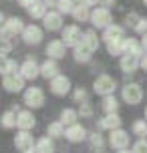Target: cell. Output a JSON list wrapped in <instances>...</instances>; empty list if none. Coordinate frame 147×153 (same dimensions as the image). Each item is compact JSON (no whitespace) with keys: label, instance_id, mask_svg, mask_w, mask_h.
I'll return each mask as SVG.
<instances>
[{"label":"cell","instance_id":"obj_24","mask_svg":"<svg viewBox=\"0 0 147 153\" xmlns=\"http://www.w3.org/2000/svg\"><path fill=\"white\" fill-rule=\"evenodd\" d=\"M34 151L36 153H54L56 151V147H54V139L50 135H45V137L36 139V143H34Z\"/></svg>","mask_w":147,"mask_h":153},{"label":"cell","instance_id":"obj_3","mask_svg":"<svg viewBox=\"0 0 147 153\" xmlns=\"http://www.w3.org/2000/svg\"><path fill=\"white\" fill-rule=\"evenodd\" d=\"M121 99L127 105H139L143 101V87L139 83H127L121 87Z\"/></svg>","mask_w":147,"mask_h":153},{"label":"cell","instance_id":"obj_9","mask_svg":"<svg viewBox=\"0 0 147 153\" xmlns=\"http://www.w3.org/2000/svg\"><path fill=\"white\" fill-rule=\"evenodd\" d=\"M62 34V42L67 45V48H75L77 45H81L83 42V34H85V30H81V26L79 24H69V26H65L61 30Z\"/></svg>","mask_w":147,"mask_h":153},{"label":"cell","instance_id":"obj_19","mask_svg":"<svg viewBox=\"0 0 147 153\" xmlns=\"http://www.w3.org/2000/svg\"><path fill=\"white\" fill-rule=\"evenodd\" d=\"M56 75H61L59 61H54V59H48V56H47V61L40 62V76L47 79V81H50V79H54Z\"/></svg>","mask_w":147,"mask_h":153},{"label":"cell","instance_id":"obj_51","mask_svg":"<svg viewBox=\"0 0 147 153\" xmlns=\"http://www.w3.org/2000/svg\"><path fill=\"white\" fill-rule=\"evenodd\" d=\"M24 153H36V151H34V149H30V151H24Z\"/></svg>","mask_w":147,"mask_h":153},{"label":"cell","instance_id":"obj_12","mask_svg":"<svg viewBox=\"0 0 147 153\" xmlns=\"http://www.w3.org/2000/svg\"><path fill=\"white\" fill-rule=\"evenodd\" d=\"M20 75L26 79V81H34L40 76V62L34 59V56H26L22 62H20Z\"/></svg>","mask_w":147,"mask_h":153},{"label":"cell","instance_id":"obj_7","mask_svg":"<svg viewBox=\"0 0 147 153\" xmlns=\"http://www.w3.org/2000/svg\"><path fill=\"white\" fill-rule=\"evenodd\" d=\"M131 143V135H129V131L125 129H113L109 131V137H107V145L111 149H117V151H121V149H127Z\"/></svg>","mask_w":147,"mask_h":153},{"label":"cell","instance_id":"obj_48","mask_svg":"<svg viewBox=\"0 0 147 153\" xmlns=\"http://www.w3.org/2000/svg\"><path fill=\"white\" fill-rule=\"evenodd\" d=\"M4 20H6V16H4V14H2V12H0V26L4 24Z\"/></svg>","mask_w":147,"mask_h":153},{"label":"cell","instance_id":"obj_49","mask_svg":"<svg viewBox=\"0 0 147 153\" xmlns=\"http://www.w3.org/2000/svg\"><path fill=\"white\" fill-rule=\"evenodd\" d=\"M2 62H4V59H0V73H2Z\"/></svg>","mask_w":147,"mask_h":153},{"label":"cell","instance_id":"obj_31","mask_svg":"<svg viewBox=\"0 0 147 153\" xmlns=\"http://www.w3.org/2000/svg\"><path fill=\"white\" fill-rule=\"evenodd\" d=\"M131 133L139 139H147V119H137L131 125Z\"/></svg>","mask_w":147,"mask_h":153},{"label":"cell","instance_id":"obj_41","mask_svg":"<svg viewBox=\"0 0 147 153\" xmlns=\"http://www.w3.org/2000/svg\"><path fill=\"white\" fill-rule=\"evenodd\" d=\"M139 14H135V12H129V14L125 16V26H131V28H135V24L139 22Z\"/></svg>","mask_w":147,"mask_h":153},{"label":"cell","instance_id":"obj_43","mask_svg":"<svg viewBox=\"0 0 147 153\" xmlns=\"http://www.w3.org/2000/svg\"><path fill=\"white\" fill-rule=\"evenodd\" d=\"M16 2H18V6H22L24 10H26V8L30 6V4H32V2H34V0H16Z\"/></svg>","mask_w":147,"mask_h":153},{"label":"cell","instance_id":"obj_33","mask_svg":"<svg viewBox=\"0 0 147 153\" xmlns=\"http://www.w3.org/2000/svg\"><path fill=\"white\" fill-rule=\"evenodd\" d=\"M75 6H77V2H75V0H59L56 10H59L62 16H69V14H73Z\"/></svg>","mask_w":147,"mask_h":153},{"label":"cell","instance_id":"obj_52","mask_svg":"<svg viewBox=\"0 0 147 153\" xmlns=\"http://www.w3.org/2000/svg\"><path fill=\"white\" fill-rule=\"evenodd\" d=\"M145 119H147V107H145Z\"/></svg>","mask_w":147,"mask_h":153},{"label":"cell","instance_id":"obj_8","mask_svg":"<svg viewBox=\"0 0 147 153\" xmlns=\"http://www.w3.org/2000/svg\"><path fill=\"white\" fill-rule=\"evenodd\" d=\"M2 89L6 93H22L26 89V79L20 73H12V75H2Z\"/></svg>","mask_w":147,"mask_h":153},{"label":"cell","instance_id":"obj_13","mask_svg":"<svg viewBox=\"0 0 147 153\" xmlns=\"http://www.w3.org/2000/svg\"><path fill=\"white\" fill-rule=\"evenodd\" d=\"M125 38V26L121 24H109L101 34V40L105 45H113V42H123Z\"/></svg>","mask_w":147,"mask_h":153},{"label":"cell","instance_id":"obj_17","mask_svg":"<svg viewBox=\"0 0 147 153\" xmlns=\"http://www.w3.org/2000/svg\"><path fill=\"white\" fill-rule=\"evenodd\" d=\"M34 137L30 135V131H22V129H18V133L14 135V147L18 149L20 153L24 151H30V149H34Z\"/></svg>","mask_w":147,"mask_h":153},{"label":"cell","instance_id":"obj_45","mask_svg":"<svg viewBox=\"0 0 147 153\" xmlns=\"http://www.w3.org/2000/svg\"><path fill=\"white\" fill-rule=\"evenodd\" d=\"M141 69H143V71H147V51H145V54L141 56Z\"/></svg>","mask_w":147,"mask_h":153},{"label":"cell","instance_id":"obj_23","mask_svg":"<svg viewBox=\"0 0 147 153\" xmlns=\"http://www.w3.org/2000/svg\"><path fill=\"white\" fill-rule=\"evenodd\" d=\"M48 6L45 4V0H34L30 6L26 8V12H28V16H30L32 20H42V16L47 14Z\"/></svg>","mask_w":147,"mask_h":153},{"label":"cell","instance_id":"obj_5","mask_svg":"<svg viewBox=\"0 0 147 153\" xmlns=\"http://www.w3.org/2000/svg\"><path fill=\"white\" fill-rule=\"evenodd\" d=\"M24 26H26V24L22 22V18H18V16H8L6 20H4V24L0 26V36H4V38H16V36H20V34H22Z\"/></svg>","mask_w":147,"mask_h":153},{"label":"cell","instance_id":"obj_34","mask_svg":"<svg viewBox=\"0 0 147 153\" xmlns=\"http://www.w3.org/2000/svg\"><path fill=\"white\" fill-rule=\"evenodd\" d=\"M20 71V65L14 61V59H4V62H2V73L0 75H12V73H18Z\"/></svg>","mask_w":147,"mask_h":153},{"label":"cell","instance_id":"obj_39","mask_svg":"<svg viewBox=\"0 0 147 153\" xmlns=\"http://www.w3.org/2000/svg\"><path fill=\"white\" fill-rule=\"evenodd\" d=\"M133 153H147V139H137L131 145Z\"/></svg>","mask_w":147,"mask_h":153},{"label":"cell","instance_id":"obj_2","mask_svg":"<svg viewBox=\"0 0 147 153\" xmlns=\"http://www.w3.org/2000/svg\"><path fill=\"white\" fill-rule=\"evenodd\" d=\"M91 24L93 28H99V30H105L109 24H113V14H111V8L107 6H95L91 10Z\"/></svg>","mask_w":147,"mask_h":153},{"label":"cell","instance_id":"obj_4","mask_svg":"<svg viewBox=\"0 0 147 153\" xmlns=\"http://www.w3.org/2000/svg\"><path fill=\"white\" fill-rule=\"evenodd\" d=\"M117 81L111 75H99L93 81V91L99 97H107V95H115Z\"/></svg>","mask_w":147,"mask_h":153},{"label":"cell","instance_id":"obj_32","mask_svg":"<svg viewBox=\"0 0 147 153\" xmlns=\"http://www.w3.org/2000/svg\"><path fill=\"white\" fill-rule=\"evenodd\" d=\"M89 145L93 147V149H103V147H105V143H107V141H105V137H103V135H101L99 131H95V133H89Z\"/></svg>","mask_w":147,"mask_h":153},{"label":"cell","instance_id":"obj_53","mask_svg":"<svg viewBox=\"0 0 147 153\" xmlns=\"http://www.w3.org/2000/svg\"><path fill=\"white\" fill-rule=\"evenodd\" d=\"M143 4H145V6H147V0H143Z\"/></svg>","mask_w":147,"mask_h":153},{"label":"cell","instance_id":"obj_21","mask_svg":"<svg viewBox=\"0 0 147 153\" xmlns=\"http://www.w3.org/2000/svg\"><path fill=\"white\" fill-rule=\"evenodd\" d=\"M123 54H137V56H143L145 54V46H143V42L141 40H137V38H123Z\"/></svg>","mask_w":147,"mask_h":153},{"label":"cell","instance_id":"obj_44","mask_svg":"<svg viewBox=\"0 0 147 153\" xmlns=\"http://www.w3.org/2000/svg\"><path fill=\"white\" fill-rule=\"evenodd\" d=\"M115 2H117V0H99V4H101V6H113V4H115Z\"/></svg>","mask_w":147,"mask_h":153},{"label":"cell","instance_id":"obj_10","mask_svg":"<svg viewBox=\"0 0 147 153\" xmlns=\"http://www.w3.org/2000/svg\"><path fill=\"white\" fill-rule=\"evenodd\" d=\"M73 89V85H71V79L67 75H56L54 79L48 81V91L53 93L54 97H67Z\"/></svg>","mask_w":147,"mask_h":153},{"label":"cell","instance_id":"obj_38","mask_svg":"<svg viewBox=\"0 0 147 153\" xmlns=\"http://www.w3.org/2000/svg\"><path fill=\"white\" fill-rule=\"evenodd\" d=\"M107 53L111 56H121L123 54V42H113V45H107Z\"/></svg>","mask_w":147,"mask_h":153},{"label":"cell","instance_id":"obj_36","mask_svg":"<svg viewBox=\"0 0 147 153\" xmlns=\"http://www.w3.org/2000/svg\"><path fill=\"white\" fill-rule=\"evenodd\" d=\"M10 53H12V42H10V38L0 36V59H6Z\"/></svg>","mask_w":147,"mask_h":153},{"label":"cell","instance_id":"obj_40","mask_svg":"<svg viewBox=\"0 0 147 153\" xmlns=\"http://www.w3.org/2000/svg\"><path fill=\"white\" fill-rule=\"evenodd\" d=\"M133 30L137 32V34H141V36L145 34V32H147V16H145V18L141 16V18H139V22L135 24V28H133Z\"/></svg>","mask_w":147,"mask_h":153},{"label":"cell","instance_id":"obj_11","mask_svg":"<svg viewBox=\"0 0 147 153\" xmlns=\"http://www.w3.org/2000/svg\"><path fill=\"white\" fill-rule=\"evenodd\" d=\"M20 38H22L24 45L39 46L40 42H42V38H45V30L40 28L39 24H26L24 30H22V34H20Z\"/></svg>","mask_w":147,"mask_h":153},{"label":"cell","instance_id":"obj_28","mask_svg":"<svg viewBox=\"0 0 147 153\" xmlns=\"http://www.w3.org/2000/svg\"><path fill=\"white\" fill-rule=\"evenodd\" d=\"M83 42H85L91 51H99L101 36H97V30H95V28H89V30H85V34H83Z\"/></svg>","mask_w":147,"mask_h":153},{"label":"cell","instance_id":"obj_22","mask_svg":"<svg viewBox=\"0 0 147 153\" xmlns=\"http://www.w3.org/2000/svg\"><path fill=\"white\" fill-rule=\"evenodd\" d=\"M93 53L95 51H91L85 42H81V45H77L73 48V59L79 65H87V62H91V59H93Z\"/></svg>","mask_w":147,"mask_h":153},{"label":"cell","instance_id":"obj_18","mask_svg":"<svg viewBox=\"0 0 147 153\" xmlns=\"http://www.w3.org/2000/svg\"><path fill=\"white\" fill-rule=\"evenodd\" d=\"M119 69L123 71L125 75H131L137 69H141V56L137 54H121L119 56Z\"/></svg>","mask_w":147,"mask_h":153},{"label":"cell","instance_id":"obj_47","mask_svg":"<svg viewBox=\"0 0 147 153\" xmlns=\"http://www.w3.org/2000/svg\"><path fill=\"white\" fill-rule=\"evenodd\" d=\"M141 42H143V46H145V51H147V32L143 34V38H141Z\"/></svg>","mask_w":147,"mask_h":153},{"label":"cell","instance_id":"obj_26","mask_svg":"<svg viewBox=\"0 0 147 153\" xmlns=\"http://www.w3.org/2000/svg\"><path fill=\"white\" fill-rule=\"evenodd\" d=\"M79 111L77 109H71V107H67V109H62L61 111V115H59V121L65 125V127H69V125H75V123H79Z\"/></svg>","mask_w":147,"mask_h":153},{"label":"cell","instance_id":"obj_25","mask_svg":"<svg viewBox=\"0 0 147 153\" xmlns=\"http://www.w3.org/2000/svg\"><path fill=\"white\" fill-rule=\"evenodd\" d=\"M91 10L93 8L91 6H85V4H77L75 6V10H73V18H75V22H91Z\"/></svg>","mask_w":147,"mask_h":153},{"label":"cell","instance_id":"obj_30","mask_svg":"<svg viewBox=\"0 0 147 153\" xmlns=\"http://www.w3.org/2000/svg\"><path fill=\"white\" fill-rule=\"evenodd\" d=\"M65 129H67V127H65V125H62V123L56 119V121H50V123L47 125V135H50L53 139L65 137Z\"/></svg>","mask_w":147,"mask_h":153},{"label":"cell","instance_id":"obj_29","mask_svg":"<svg viewBox=\"0 0 147 153\" xmlns=\"http://www.w3.org/2000/svg\"><path fill=\"white\" fill-rule=\"evenodd\" d=\"M119 105L121 103L115 95H107V97H103L101 109H103V113H119Z\"/></svg>","mask_w":147,"mask_h":153},{"label":"cell","instance_id":"obj_15","mask_svg":"<svg viewBox=\"0 0 147 153\" xmlns=\"http://www.w3.org/2000/svg\"><path fill=\"white\" fill-rule=\"evenodd\" d=\"M45 53H47L48 59H54V61H61L67 54V45L62 42V38H53L48 40V45L45 46Z\"/></svg>","mask_w":147,"mask_h":153},{"label":"cell","instance_id":"obj_35","mask_svg":"<svg viewBox=\"0 0 147 153\" xmlns=\"http://www.w3.org/2000/svg\"><path fill=\"white\" fill-rule=\"evenodd\" d=\"M93 113H95V109H93V105H91L89 101H85V103L79 105V115H81V119H91Z\"/></svg>","mask_w":147,"mask_h":153},{"label":"cell","instance_id":"obj_1","mask_svg":"<svg viewBox=\"0 0 147 153\" xmlns=\"http://www.w3.org/2000/svg\"><path fill=\"white\" fill-rule=\"evenodd\" d=\"M45 101H47V97H45V91L40 87H26L22 91V103L28 109L45 107Z\"/></svg>","mask_w":147,"mask_h":153},{"label":"cell","instance_id":"obj_27","mask_svg":"<svg viewBox=\"0 0 147 153\" xmlns=\"http://www.w3.org/2000/svg\"><path fill=\"white\" fill-rule=\"evenodd\" d=\"M0 127L6 131L16 129V111L14 109H8V111H4L0 115Z\"/></svg>","mask_w":147,"mask_h":153},{"label":"cell","instance_id":"obj_50","mask_svg":"<svg viewBox=\"0 0 147 153\" xmlns=\"http://www.w3.org/2000/svg\"><path fill=\"white\" fill-rule=\"evenodd\" d=\"M117 153H133V151H125V149H121V151H117Z\"/></svg>","mask_w":147,"mask_h":153},{"label":"cell","instance_id":"obj_46","mask_svg":"<svg viewBox=\"0 0 147 153\" xmlns=\"http://www.w3.org/2000/svg\"><path fill=\"white\" fill-rule=\"evenodd\" d=\"M45 4H47L48 8H56V4H59V0H45Z\"/></svg>","mask_w":147,"mask_h":153},{"label":"cell","instance_id":"obj_20","mask_svg":"<svg viewBox=\"0 0 147 153\" xmlns=\"http://www.w3.org/2000/svg\"><path fill=\"white\" fill-rule=\"evenodd\" d=\"M121 117L119 113H105V117L99 119V129L101 131H113V129H119L121 127Z\"/></svg>","mask_w":147,"mask_h":153},{"label":"cell","instance_id":"obj_6","mask_svg":"<svg viewBox=\"0 0 147 153\" xmlns=\"http://www.w3.org/2000/svg\"><path fill=\"white\" fill-rule=\"evenodd\" d=\"M42 28L48 32H59L65 28V16L56 8H48L47 14L42 16Z\"/></svg>","mask_w":147,"mask_h":153},{"label":"cell","instance_id":"obj_37","mask_svg":"<svg viewBox=\"0 0 147 153\" xmlns=\"http://www.w3.org/2000/svg\"><path fill=\"white\" fill-rule=\"evenodd\" d=\"M73 101L75 103H85V101H89V93H87V89H83V87H77L75 91H73Z\"/></svg>","mask_w":147,"mask_h":153},{"label":"cell","instance_id":"obj_14","mask_svg":"<svg viewBox=\"0 0 147 153\" xmlns=\"http://www.w3.org/2000/svg\"><path fill=\"white\" fill-rule=\"evenodd\" d=\"M36 127V117L32 113V109H22L16 113V129L30 131Z\"/></svg>","mask_w":147,"mask_h":153},{"label":"cell","instance_id":"obj_16","mask_svg":"<svg viewBox=\"0 0 147 153\" xmlns=\"http://www.w3.org/2000/svg\"><path fill=\"white\" fill-rule=\"evenodd\" d=\"M87 137H89V133H87V129L81 123L69 125V127L65 129V139H67L69 143H83Z\"/></svg>","mask_w":147,"mask_h":153},{"label":"cell","instance_id":"obj_42","mask_svg":"<svg viewBox=\"0 0 147 153\" xmlns=\"http://www.w3.org/2000/svg\"><path fill=\"white\" fill-rule=\"evenodd\" d=\"M79 4H85V6H91V8H95L97 4H99V0H81Z\"/></svg>","mask_w":147,"mask_h":153}]
</instances>
